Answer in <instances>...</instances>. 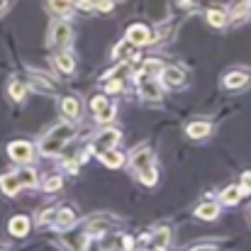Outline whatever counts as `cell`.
<instances>
[{
	"label": "cell",
	"mask_w": 251,
	"mask_h": 251,
	"mask_svg": "<svg viewBox=\"0 0 251 251\" xmlns=\"http://www.w3.org/2000/svg\"><path fill=\"white\" fill-rule=\"evenodd\" d=\"M74 134H76V127L71 122H61V125L51 127L39 142V154L42 156H56Z\"/></svg>",
	"instance_id": "cell-1"
},
{
	"label": "cell",
	"mask_w": 251,
	"mask_h": 251,
	"mask_svg": "<svg viewBox=\"0 0 251 251\" xmlns=\"http://www.w3.org/2000/svg\"><path fill=\"white\" fill-rule=\"evenodd\" d=\"M217 212H220V205H217V202H205V205H200V207L195 210V217H198V220H215Z\"/></svg>",
	"instance_id": "cell-20"
},
{
	"label": "cell",
	"mask_w": 251,
	"mask_h": 251,
	"mask_svg": "<svg viewBox=\"0 0 251 251\" xmlns=\"http://www.w3.org/2000/svg\"><path fill=\"white\" fill-rule=\"evenodd\" d=\"M7 154H10V159L12 161H17V164H27V161H32L34 159V147L29 144V142H12V144H7Z\"/></svg>",
	"instance_id": "cell-6"
},
{
	"label": "cell",
	"mask_w": 251,
	"mask_h": 251,
	"mask_svg": "<svg viewBox=\"0 0 251 251\" xmlns=\"http://www.w3.org/2000/svg\"><path fill=\"white\" fill-rule=\"evenodd\" d=\"M120 142V132L117 129H102L95 139H93V144L88 147L93 154H102V151H107V149H115V144Z\"/></svg>",
	"instance_id": "cell-2"
},
{
	"label": "cell",
	"mask_w": 251,
	"mask_h": 251,
	"mask_svg": "<svg viewBox=\"0 0 251 251\" xmlns=\"http://www.w3.org/2000/svg\"><path fill=\"white\" fill-rule=\"evenodd\" d=\"M61 112H64V117H69V120H78V117H81V102H78V98H74V95L64 98V100H61Z\"/></svg>",
	"instance_id": "cell-14"
},
{
	"label": "cell",
	"mask_w": 251,
	"mask_h": 251,
	"mask_svg": "<svg viewBox=\"0 0 251 251\" xmlns=\"http://www.w3.org/2000/svg\"><path fill=\"white\" fill-rule=\"evenodd\" d=\"M188 251H217V247H193Z\"/></svg>",
	"instance_id": "cell-39"
},
{
	"label": "cell",
	"mask_w": 251,
	"mask_h": 251,
	"mask_svg": "<svg viewBox=\"0 0 251 251\" xmlns=\"http://www.w3.org/2000/svg\"><path fill=\"white\" fill-rule=\"evenodd\" d=\"M205 17H207V22L212 25V27H225L227 25V12L222 10V7H210L207 12H205Z\"/></svg>",
	"instance_id": "cell-17"
},
{
	"label": "cell",
	"mask_w": 251,
	"mask_h": 251,
	"mask_svg": "<svg viewBox=\"0 0 251 251\" xmlns=\"http://www.w3.org/2000/svg\"><path fill=\"white\" fill-rule=\"evenodd\" d=\"M32 88L39 90V93H54L56 81H51V76L44 74V71H32Z\"/></svg>",
	"instance_id": "cell-10"
},
{
	"label": "cell",
	"mask_w": 251,
	"mask_h": 251,
	"mask_svg": "<svg viewBox=\"0 0 251 251\" xmlns=\"http://www.w3.org/2000/svg\"><path fill=\"white\" fill-rule=\"evenodd\" d=\"M137 88H139V95L144 100H161V85L156 83L151 76H139L137 74Z\"/></svg>",
	"instance_id": "cell-7"
},
{
	"label": "cell",
	"mask_w": 251,
	"mask_h": 251,
	"mask_svg": "<svg viewBox=\"0 0 251 251\" xmlns=\"http://www.w3.org/2000/svg\"><path fill=\"white\" fill-rule=\"evenodd\" d=\"M2 5H5V0H0V10H2Z\"/></svg>",
	"instance_id": "cell-40"
},
{
	"label": "cell",
	"mask_w": 251,
	"mask_h": 251,
	"mask_svg": "<svg viewBox=\"0 0 251 251\" xmlns=\"http://www.w3.org/2000/svg\"><path fill=\"white\" fill-rule=\"evenodd\" d=\"M247 81H249V76L242 74V71H232V74L225 76V85L227 88H242V85H247Z\"/></svg>",
	"instance_id": "cell-24"
},
{
	"label": "cell",
	"mask_w": 251,
	"mask_h": 251,
	"mask_svg": "<svg viewBox=\"0 0 251 251\" xmlns=\"http://www.w3.org/2000/svg\"><path fill=\"white\" fill-rule=\"evenodd\" d=\"M242 195H244V193L239 190V185H229V188L222 190V202H225V205H237Z\"/></svg>",
	"instance_id": "cell-25"
},
{
	"label": "cell",
	"mask_w": 251,
	"mask_h": 251,
	"mask_svg": "<svg viewBox=\"0 0 251 251\" xmlns=\"http://www.w3.org/2000/svg\"><path fill=\"white\" fill-rule=\"evenodd\" d=\"M249 5H251V0H249Z\"/></svg>",
	"instance_id": "cell-41"
},
{
	"label": "cell",
	"mask_w": 251,
	"mask_h": 251,
	"mask_svg": "<svg viewBox=\"0 0 251 251\" xmlns=\"http://www.w3.org/2000/svg\"><path fill=\"white\" fill-rule=\"evenodd\" d=\"M159 78H161V83L168 85V88H178V85H183V81H185V76H183V71H180L178 66H161Z\"/></svg>",
	"instance_id": "cell-9"
},
{
	"label": "cell",
	"mask_w": 251,
	"mask_h": 251,
	"mask_svg": "<svg viewBox=\"0 0 251 251\" xmlns=\"http://www.w3.org/2000/svg\"><path fill=\"white\" fill-rule=\"evenodd\" d=\"M210 132H212L210 122H202V120L190 122V125L185 127V134H188L190 139H205V137H210Z\"/></svg>",
	"instance_id": "cell-13"
},
{
	"label": "cell",
	"mask_w": 251,
	"mask_h": 251,
	"mask_svg": "<svg viewBox=\"0 0 251 251\" xmlns=\"http://www.w3.org/2000/svg\"><path fill=\"white\" fill-rule=\"evenodd\" d=\"M49 220H54V212H51V210H44V212L39 215V225H44V222H49Z\"/></svg>",
	"instance_id": "cell-36"
},
{
	"label": "cell",
	"mask_w": 251,
	"mask_h": 251,
	"mask_svg": "<svg viewBox=\"0 0 251 251\" xmlns=\"http://www.w3.org/2000/svg\"><path fill=\"white\" fill-rule=\"evenodd\" d=\"M247 10H249V0H234L232 5H229V12H227V17H242V15H247Z\"/></svg>",
	"instance_id": "cell-26"
},
{
	"label": "cell",
	"mask_w": 251,
	"mask_h": 251,
	"mask_svg": "<svg viewBox=\"0 0 251 251\" xmlns=\"http://www.w3.org/2000/svg\"><path fill=\"white\" fill-rule=\"evenodd\" d=\"M168 242H171V232L168 229H156L154 234L144 237V244H149V249H166Z\"/></svg>",
	"instance_id": "cell-11"
},
{
	"label": "cell",
	"mask_w": 251,
	"mask_h": 251,
	"mask_svg": "<svg viewBox=\"0 0 251 251\" xmlns=\"http://www.w3.org/2000/svg\"><path fill=\"white\" fill-rule=\"evenodd\" d=\"M122 88H125V83H122V81H107V83H105V90H107L110 95H112V93H120Z\"/></svg>",
	"instance_id": "cell-32"
},
{
	"label": "cell",
	"mask_w": 251,
	"mask_h": 251,
	"mask_svg": "<svg viewBox=\"0 0 251 251\" xmlns=\"http://www.w3.org/2000/svg\"><path fill=\"white\" fill-rule=\"evenodd\" d=\"M83 251H102V249H100V244H98V242H90Z\"/></svg>",
	"instance_id": "cell-37"
},
{
	"label": "cell",
	"mask_w": 251,
	"mask_h": 251,
	"mask_svg": "<svg viewBox=\"0 0 251 251\" xmlns=\"http://www.w3.org/2000/svg\"><path fill=\"white\" fill-rule=\"evenodd\" d=\"M25 93H27V83H25V81H20V78H12V81H10L7 95H10L15 102H20V100L25 98Z\"/></svg>",
	"instance_id": "cell-18"
},
{
	"label": "cell",
	"mask_w": 251,
	"mask_h": 251,
	"mask_svg": "<svg viewBox=\"0 0 251 251\" xmlns=\"http://www.w3.org/2000/svg\"><path fill=\"white\" fill-rule=\"evenodd\" d=\"M71 39H74L71 25L64 22V20H56L54 27H51V32H49V42H51L54 47H66V44H71Z\"/></svg>",
	"instance_id": "cell-4"
},
{
	"label": "cell",
	"mask_w": 251,
	"mask_h": 251,
	"mask_svg": "<svg viewBox=\"0 0 251 251\" xmlns=\"http://www.w3.org/2000/svg\"><path fill=\"white\" fill-rule=\"evenodd\" d=\"M7 229H10V234H15V237H25V234L29 232V220H27L25 215H17V217L10 220Z\"/></svg>",
	"instance_id": "cell-15"
},
{
	"label": "cell",
	"mask_w": 251,
	"mask_h": 251,
	"mask_svg": "<svg viewBox=\"0 0 251 251\" xmlns=\"http://www.w3.org/2000/svg\"><path fill=\"white\" fill-rule=\"evenodd\" d=\"M59 188H61V178H59V176H49V178L44 180V190H47V193H56Z\"/></svg>",
	"instance_id": "cell-29"
},
{
	"label": "cell",
	"mask_w": 251,
	"mask_h": 251,
	"mask_svg": "<svg viewBox=\"0 0 251 251\" xmlns=\"http://www.w3.org/2000/svg\"><path fill=\"white\" fill-rule=\"evenodd\" d=\"M54 61H56V66H59L64 74H74V69H76L74 56H71V54H66V51H59V54L54 56Z\"/></svg>",
	"instance_id": "cell-19"
},
{
	"label": "cell",
	"mask_w": 251,
	"mask_h": 251,
	"mask_svg": "<svg viewBox=\"0 0 251 251\" xmlns=\"http://www.w3.org/2000/svg\"><path fill=\"white\" fill-rule=\"evenodd\" d=\"M0 188H2L5 195H17V190L22 185H20V180H17L15 173H5V176H0Z\"/></svg>",
	"instance_id": "cell-16"
},
{
	"label": "cell",
	"mask_w": 251,
	"mask_h": 251,
	"mask_svg": "<svg viewBox=\"0 0 251 251\" xmlns=\"http://www.w3.org/2000/svg\"><path fill=\"white\" fill-rule=\"evenodd\" d=\"M74 222H76V212L71 207H64V210L54 212V227L56 229H71Z\"/></svg>",
	"instance_id": "cell-12"
},
{
	"label": "cell",
	"mask_w": 251,
	"mask_h": 251,
	"mask_svg": "<svg viewBox=\"0 0 251 251\" xmlns=\"http://www.w3.org/2000/svg\"><path fill=\"white\" fill-rule=\"evenodd\" d=\"M129 164H132V168H134L137 173H144V171L154 168V154H151L147 147H139V149L132 154Z\"/></svg>",
	"instance_id": "cell-8"
},
{
	"label": "cell",
	"mask_w": 251,
	"mask_h": 251,
	"mask_svg": "<svg viewBox=\"0 0 251 251\" xmlns=\"http://www.w3.org/2000/svg\"><path fill=\"white\" fill-rule=\"evenodd\" d=\"M159 71H161V64H159L156 59H151V61H144V64H142V69H139V76H151V78H154Z\"/></svg>",
	"instance_id": "cell-28"
},
{
	"label": "cell",
	"mask_w": 251,
	"mask_h": 251,
	"mask_svg": "<svg viewBox=\"0 0 251 251\" xmlns=\"http://www.w3.org/2000/svg\"><path fill=\"white\" fill-rule=\"evenodd\" d=\"M15 176H17L20 185H27V188H34L37 185V173L32 168H20V171H15Z\"/></svg>",
	"instance_id": "cell-23"
},
{
	"label": "cell",
	"mask_w": 251,
	"mask_h": 251,
	"mask_svg": "<svg viewBox=\"0 0 251 251\" xmlns=\"http://www.w3.org/2000/svg\"><path fill=\"white\" fill-rule=\"evenodd\" d=\"M49 7L56 15H69L74 10V0H49Z\"/></svg>",
	"instance_id": "cell-27"
},
{
	"label": "cell",
	"mask_w": 251,
	"mask_h": 251,
	"mask_svg": "<svg viewBox=\"0 0 251 251\" xmlns=\"http://www.w3.org/2000/svg\"><path fill=\"white\" fill-rule=\"evenodd\" d=\"M100 161H102L105 166H110V168H120L125 159H122V154H120V151L107 149V151H102V154H100Z\"/></svg>",
	"instance_id": "cell-21"
},
{
	"label": "cell",
	"mask_w": 251,
	"mask_h": 251,
	"mask_svg": "<svg viewBox=\"0 0 251 251\" xmlns=\"http://www.w3.org/2000/svg\"><path fill=\"white\" fill-rule=\"evenodd\" d=\"M239 190L247 193V195L251 193V173H244V176H242V185H239Z\"/></svg>",
	"instance_id": "cell-33"
},
{
	"label": "cell",
	"mask_w": 251,
	"mask_h": 251,
	"mask_svg": "<svg viewBox=\"0 0 251 251\" xmlns=\"http://www.w3.org/2000/svg\"><path fill=\"white\" fill-rule=\"evenodd\" d=\"M176 5L183 7V10H195L198 7V0H176Z\"/></svg>",
	"instance_id": "cell-35"
},
{
	"label": "cell",
	"mask_w": 251,
	"mask_h": 251,
	"mask_svg": "<svg viewBox=\"0 0 251 251\" xmlns=\"http://www.w3.org/2000/svg\"><path fill=\"white\" fill-rule=\"evenodd\" d=\"M90 107H93L98 122H110L115 117V105H112V100L107 95H95L90 100Z\"/></svg>",
	"instance_id": "cell-3"
},
{
	"label": "cell",
	"mask_w": 251,
	"mask_h": 251,
	"mask_svg": "<svg viewBox=\"0 0 251 251\" xmlns=\"http://www.w3.org/2000/svg\"><path fill=\"white\" fill-rule=\"evenodd\" d=\"M139 180H142L144 185H154V183H156V171H154V168H149V171L139 173Z\"/></svg>",
	"instance_id": "cell-30"
},
{
	"label": "cell",
	"mask_w": 251,
	"mask_h": 251,
	"mask_svg": "<svg viewBox=\"0 0 251 251\" xmlns=\"http://www.w3.org/2000/svg\"><path fill=\"white\" fill-rule=\"evenodd\" d=\"M127 42L132 44V47H144V44H151L154 42V32L147 27V25H132L129 29H127Z\"/></svg>",
	"instance_id": "cell-5"
},
{
	"label": "cell",
	"mask_w": 251,
	"mask_h": 251,
	"mask_svg": "<svg viewBox=\"0 0 251 251\" xmlns=\"http://www.w3.org/2000/svg\"><path fill=\"white\" fill-rule=\"evenodd\" d=\"M74 7H78V10H83V12H90V10H95L93 0H74Z\"/></svg>",
	"instance_id": "cell-31"
},
{
	"label": "cell",
	"mask_w": 251,
	"mask_h": 251,
	"mask_svg": "<svg viewBox=\"0 0 251 251\" xmlns=\"http://www.w3.org/2000/svg\"><path fill=\"white\" fill-rule=\"evenodd\" d=\"M132 49H134V47H132L127 39H122V42L112 49V59H117V61H127V59L132 56Z\"/></svg>",
	"instance_id": "cell-22"
},
{
	"label": "cell",
	"mask_w": 251,
	"mask_h": 251,
	"mask_svg": "<svg viewBox=\"0 0 251 251\" xmlns=\"http://www.w3.org/2000/svg\"><path fill=\"white\" fill-rule=\"evenodd\" d=\"M93 5L98 10H102V12H110L112 10V0H93Z\"/></svg>",
	"instance_id": "cell-34"
},
{
	"label": "cell",
	"mask_w": 251,
	"mask_h": 251,
	"mask_svg": "<svg viewBox=\"0 0 251 251\" xmlns=\"http://www.w3.org/2000/svg\"><path fill=\"white\" fill-rule=\"evenodd\" d=\"M122 244H125V249L127 251H132V247H134V242H132L129 237H125V239H122Z\"/></svg>",
	"instance_id": "cell-38"
}]
</instances>
